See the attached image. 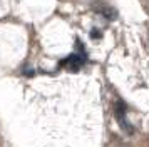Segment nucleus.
Wrapping results in <instances>:
<instances>
[{
    "instance_id": "f257e3e1",
    "label": "nucleus",
    "mask_w": 149,
    "mask_h": 147,
    "mask_svg": "<svg viewBox=\"0 0 149 147\" xmlns=\"http://www.w3.org/2000/svg\"><path fill=\"white\" fill-rule=\"evenodd\" d=\"M114 114H116V119H117V122L121 124L122 129H126L129 134L132 132V127L127 124V119H126V105H124V102H121V100H117V102H116Z\"/></svg>"
},
{
    "instance_id": "f03ea898",
    "label": "nucleus",
    "mask_w": 149,
    "mask_h": 147,
    "mask_svg": "<svg viewBox=\"0 0 149 147\" xmlns=\"http://www.w3.org/2000/svg\"><path fill=\"white\" fill-rule=\"evenodd\" d=\"M64 64L70 69V70H79L82 67V59L79 57V55H75V53H72L70 57H69L67 60H64Z\"/></svg>"
},
{
    "instance_id": "7ed1b4c3",
    "label": "nucleus",
    "mask_w": 149,
    "mask_h": 147,
    "mask_svg": "<svg viewBox=\"0 0 149 147\" xmlns=\"http://www.w3.org/2000/svg\"><path fill=\"white\" fill-rule=\"evenodd\" d=\"M91 35H92V39H101V32L99 30H92Z\"/></svg>"
}]
</instances>
